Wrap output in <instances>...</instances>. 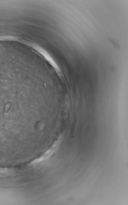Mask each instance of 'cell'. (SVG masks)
Returning a JSON list of instances; mask_svg holds the SVG:
<instances>
[{"label":"cell","mask_w":128,"mask_h":205,"mask_svg":"<svg viewBox=\"0 0 128 205\" xmlns=\"http://www.w3.org/2000/svg\"><path fill=\"white\" fill-rule=\"evenodd\" d=\"M56 145L53 146L51 148H50V149H49V150L47 151L46 153H45V154H44L41 157H40V158L37 159L36 160H35L33 162V164H36L37 163L41 162L43 160H45L47 158H48V157H49V156H51L52 154L54 152L55 149H56Z\"/></svg>","instance_id":"1"}]
</instances>
